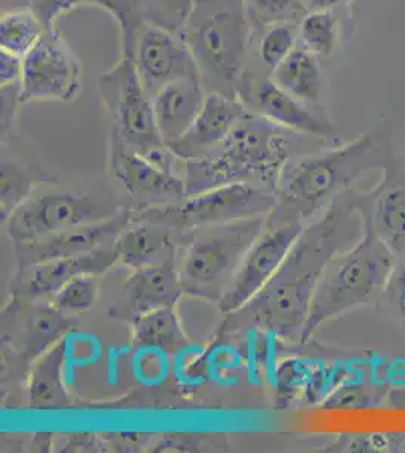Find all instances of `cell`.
Masks as SVG:
<instances>
[{
    "mask_svg": "<svg viewBox=\"0 0 405 453\" xmlns=\"http://www.w3.org/2000/svg\"><path fill=\"white\" fill-rule=\"evenodd\" d=\"M362 196L345 192L319 221L304 226L267 288L238 310L230 325L245 319L287 343H303L304 330L323 271L334 256L363 234Z\"/></svg>",
    "mask_w": 405,
    "mask_h": 453,
    "instance_id": "cell-1",
    "label": "cell"
},
{
    "mask_svg": "<svg viewBox=\"0 0 405 453\" xmlns=\"http://www.w3.org/2000/svg\"><path fill=\"white\" fill-rule=\"evenodd\" d=\"M390 160V145L381 132H364L347 144L289 160L278 179L269 224L308 221L348 192L364 173L385 168Z\"/></svg>",
    "mask_w": 405,
    "mask_h": 453,
    "instance_id": "cell-2",
    "label": "cell"
},
{
    "mask_svg": "<svg viewBox=\"0 0 405 453\" xmlns=\"http://www.w3.org/2000/svg\"><path fill=\"white\" fill-rule=\"evenodd\" d=\"M291 130L248 112L226 140L201 159L186 162V198L230 183H254L276 192L291 160Z\"/></svg>",
    "mask_w": 405,
    "mask_h": 453,
    "instance_id": "cell-3",
    "label": "cell"
},
{
    "mask_svg": "<svg viewBox=\"0 0 405 453\" xmlns=\"http://www.w3.org/2000/svg\"><path fill=\"white\" fill-rule=\"evenodd\" d=\"M396 263V254L375 233L364 215L363 234L359 241L334 256L323 271L313 296L303 343L325 322L378 301L389 288Z\"/></svg>",
    "mask_w": 405,
    "mask_h": 453,
    "instance_id": "cell-4",
    "label": "cell"
},
{
    "mask_svg": "<svg viewBox=\"0 0 405 453\" xmlns=\"http://www.w3.org/2000/svg\"><path fill=\"white\" fill-rule=\"evenodd\" d=\"M180 35L190 47L201 79L237 97L252 38L245 0H192Z\"/></svg>",
    "mask_w": 405,
    "mask_h": 453,
    "instance_id": "cell-5",
    "label": "cell"
},
{
    "mask_svg": "<svg viewBox=\"0 0 405 453\" xmlns=\"http://www.w3.org/2000/svg\"><path fill=\"white\" fill-rule=\"evenodd\" d=\"M265 221L267 217H257L197 228L180 262L183 292L218 304Z\"/></svg>",
    "mask_w": 405,
    "mask_h": 453,
    "instance_id": "cell-6",
    "label": "cell"
},
{
    "mask_svg": "<svg viewBox=\"0 0 405 453\" xmlns=\"http://www.w3.org/2000/svg\"><path fill=\"white\" fill-rule=\"evenodd\" d=\"M277 204L276 192L254 183H230L199 196H188L179 204L150 207L132 213L134 219L160 222L171 230H197L203 226L269 217Z\"/></svg>",
    "mask_w": 405,
    "mask_h": 453,
    "instance_id": "cell-7",
    "label": "cell"
},
{
    "mask_svg": "<svg viewBox=\"0 0 405 453\" xmlns=\"http://www.w3.org/2000/svg\"><path fill=\"white\" fill-rule=\"evenodd\" d=\"M98 91L111 113L113 136L143 156L167 145L154 119L152 96L144 87L134 58L123 53L98 79Z\"/></svg>",
    "mask_w": 405,
    "mask_h": 453,
    "instance_id": "cell-8",
    "label": "cell"
},
{
    "mask_svg": "<svg viewBox=\"0 0 405 453\" xmlns=\"http://www.w3.org/2000/svg\"><path fill=\"white\" fill-rule=\"evenodd\" d=\"M119 211L93 196L79 194H43L29 198L5 222L6 234L16 247L38 242L74 226L103 221Z\"/></svg>",
    "mask_w": 405,
    "mask_h": 453,
    "instance_id": "cell-9",
    "label": "cell"
},
{
    "mask_svg": "<svg viewBox=\"0 0 405 453\" xmlns=\"http://www.w3.org/2000/svg\"><path fill=\"white\" fill-rule=\"evenodd\" d=\"M81 81V62L58 29L51 27L23 58L21 102H70L79 93Z\"/></svg>",
    "mask_w": 405,
    "mask_h": 453,
    "instance_id": "cell-10",
    "label": "cell"
},
{
    "mask_svg": "<svg viewBox=\"0 0 405 453\" xmlns=\"http://www.w3.org/2000/svg\"><path fill=\"white\" fill-rule=\"evenodd\" d=\"M303 230L304 222L293 221L259 236L239 265L226 294L216 304L221 313H235L267 288Z\"/></svg>",
    "mask_w": 405,
    "mask_h": 453,
    "instance_id": "cell-11",
    "label": "cell"
},
{
    "mask_svg": "<svg viewBox=\"0 0 405 453\" xmlns=\"http://www.w3.org/2000/svg\"><path fill=\"white\" fill-rule=\"evenodd\" d=\"M134 59L150 96L179 79H201L199 65L182 35L156 25H144L139 29Z\"/></svg>",
    "mask_w": 405,
    "mask_h": 453,
    "instance_id": "cell-12",
    "label": "cell"
},
{
    "mask_svg": "<svg viewBox=\"0 0 405 453\" xmlns=\"http://www.w3.org/2000/svg\"><path fill=\"white\" fill-rule=\"evenodd\" d=\"M111 171L124 191L136 200L162 203L186 198L185 179H180L175 173L160 170L113 134Z\"/></svg>",
    "mask_w": 405,
    "mask_h": 453,
    "instance_id": "cell-13",
    "label": "cell"
},
{
    "mask_svg": "<svg viewBox=\"0 0 405 453\" xmlns=\"http://www.w3.org/2000/svg\"><path fill=\"white\" fill-rule=\"evenodd\" d=\"M380 185L362 196V207L375 233L405 257V160H390Z\"/></svg>",
    "mask_w": 405,
    "mask_h": 453,
    "instance_id": "cell-14",
    "label": "cell"
},
{
    "mask_svg": "<svg viewBox=\"0 0 405 453\" xmlns=\"http://www.w3.org/2000/svg\"><path fill=\"white\" fill-rule=\"evenodd\" d=\"M245 112V106L237 97L222 93L207 94L190 129L168 147L179 159L186 162L201 159L226 140Z\"/></svg>",
    "mask_w": 405,
    "mask_h": 453,
    "instance_id": "cell-15",
    "label": "cell"
},
{
    "mask_svg": "<svg viewBox=\"0 0 405 453\" xmlns=\"http://www.w3.org/2000/svg\"><path fill=\"white\" fill-rule=\"evenodd\" d=\"M130 222H132L130 211H119L117 215L108 219L74 226L66 232L42 239L38 242L16 247L20 258V266L25 268V266L46 262L51 258L94 251L97 248H102V243L106 242L109 237L119 236Z\"/></svg>",
    "mask_w": 405,
    "mask_h": 453,
    "instance_id": "cell-16",
    "label": "cell"
},
{
    "mask_svg": "<svg viewBox=\"0 0 405 453\" xmlns=\"http://www.w3.org/2000/svg\"><path fill=\"white\" fill-rule=\"evenodd\" d=\"M119 263L113 248H97L94 251L25 266L23 290L32 299L51 298L68 281L81 275H102Z\"/></svg>",
    "mask_w": 405,
    "mask_h": 453,
    "instance_id": "cell-17",
    "label": "cell"
},
{
    "mask_svg": "<svg viewBox=\"0 0 405 453\" xmlns=\"http://www.w3.org/2000/svg\"><path fill=\"white\" fill-rule=\"evenodd\" d=\"M242 96H245L242 104L248 112L261 115L291 132L304 134H331L333 132L327 119L310 112L301 100L286 93L272 79L263 81Z\"/></svg>",
    "mask_w": 405,
    "mask_h": 453,
    "instance_id": "cell-18",
    "label": "cell"
},
{
    "mask_svg": "<svg viewBox=\"0 0 405 453\" xmlns=\"http://www.w3.org/2000/svg\"><path fill=\"white\" fill-rule=\"evenodd\" d=\"M200 78H183L167 83L152 96L154 119L165 144L180 140L205 104Z\"/></svg>",
    "mask_w": 405,
    "mask_h": 453,
    "instance_id": "cell-19",
    "label": "cell"
},
{
    "mask_svg": "<svg viewBox=\"0 0 405 453\" xmlns=\"http://www.w3.org/2000/svg\"><path fill=\"white\" fill-rule=\"evenodd\" d=\"M183 294L175 254L162 262L136 269L126 283L129 307L135 316L152 310L175 307Z\"/></svg>",
    "mask_w": 405,
    "mask_h": 453,
    "instance_id": "cell-20",
    "label": "cell"
},
{
    "mask_svg": "<svg viewBox=\"0 0 405 453\" xmlns=\"http://www.w3.org/2000/svg\"><path fill=\"white\" fill-rule=\"evenodd\" d=\"M83 5L98 6L113 16L121 32L123 53L134 58L136 36L145 21L144 0H31L32 10L46 29L55 27V21L62 14Z\"/></svg>",
    "mask_w": 405,
    "mask_h": 453,
    "instance_id": "cell-21",
    "label": "cell"
},
{
    "mask_svg": "<svg viewBox=\"0 0 405 453\" xmlns=\"http://www.w3.org/2000/svg\"><path fill=\"white\" fill-rule=\"evenodd\" d=\"M173 232L175 230L160 222L134 219L115 237L113 251L119 263L136 271L165 260H160V254L165 251H175L171 242Z\"/></svg>",
    "mask_w": 405,
    "mask_h": 453,
    "instance_id": "cell-22",
    "label": "cell"
},
{
    "mask_svg": "<svg viewBox=\"0 0 405 453\" xmlns=\"http://www.w3.org/2000/svg\"><path fill=\"white\" fill-rule=\"evenodd\" d=\"M67 350L64 340L51 346L36 358L27 382L29 405L35 410H61L70 405V395L66 388Z\"/></svg>",
    "mask_w": 405,
    "mask_h": 453,
    "instance_id": "cell-23",
    "label": "cell"
},
{
    "mask_svg": "<svg viewBox=\"0 0 405 453\" xmlns=\"http://www.w3.org/2000/svg\"><path fill=\"white\" fill-rule=\"evenodd\" d=\"M272 81L303 104H318L323 94V72L318 57L303 47H295V50L274 68Z\"/></svg>",
    "mask_w": 405,
    "mask_h": 453,
    "instance_id": "cell-24",
    "label": "cell"
},
{
    "mask_svg": "<svg viewBox=\"0 0 405 453\" xmlns=\"http://www.w3.org/2000/svg\"><path fill=\"white\" fill-rule=\"evenodd\" d=\"M132 343L138 349L154 348L165 352H175L188 346V337L182 328L175 307H165L135 316Z\"/></svg>",
    "mask_w": 405,
    "mask_h": 453,
    "instance_id": "cell-25",
    "label": "cell"
},
{
    "mask_svg": "<svg viewBox=\"0 0 405 453\" xmlns=\"http://www.w3.org/2000/svg\"><path fill=\"white\" fill-rule=\"evenodd\" d=\"M73 326L70 316L55 309L53 305H40L32 311L26 328L25 354L27 358L36 360L51 346L64 339Z\"/></svg>",
    "mask_w": 405,
    "mask_h": 453,
    "instance_id": "cell-26",
    "label": "cell"
},
{
    "mask_svg": "<svg viewBox=\"0 0 405 453\" xmlns=\"http://www.w3.org/2000/svg\"><path fill=\"white\" fill-rule=\"evenodd\" d=\"M46 27L31 6L4 11L0 19V46L2 50L25 58L40 42Z\"/></svg>",
    "mask_w": 405,
    "mask_h": 453,
    "instance_id": "cell-27",
    "label": "cell"
},
{
    "mask_svg": "<svg viewBox=\"0 0 405 453\" xmlns=\"http://www.w3.org/2000/svg\"><path fill=\"white\" fill-rule=\"evenodd\" d=\"M389 390V387L354 381L348 378L321 403V408L330 411H360L378 408L387 401Z\"/></svg>",
    "mask_w": 405,
    "mask_h": 453,
    "instance_id": "cell-28",
    "label": "cell"
},
{
    "mask_svg": "<svg viewBox=\"0 0 405 453\" xmlns=\"http://www.w3.org/2000/svg\"><path fill=\"white\" fill-rule=\"evenodd\" d=\"M338 40V19L333 10H310L298 27V42L316 57H329Z\"/></svg>",
    "mask_w": 405,
    "mask_h": 453,
    "instance_id": "cell-29",
    "label": "cell"
},
{
    "mask_svg": "<svg viewBox=\"0 0 405 453\" xmlns=\"http://www.w3.org/2000/svg\"><path fill=\"white\" fill-rule=\"evenodd\" d=\"M40 177L14 160H2V221L6 222L19 207L29 200Z\"/></svg>",
    "mask_w": 405,
    "mask_h": 453,
    "instance_id": "cell-30",
    "label": "cell"
},
{
    "mask_svg": "<svg viewBox=\"0 0 405 453\" xmlns=\"http://www.w3.org/2000/svg\"><path fill=\"white\" fill-rule=\"evenodd\" d=\"M331 453H405V433L340 434L325 444Z\"/></svg>",
    "mask_w": 405,
    "mask_h": 453,
    "instance_id": "cell-31",
    "label": "cell"
},
{
    "mask_svg": "<svg viewBox=\"0 0 405 453\" xmlns=\"http://www.w3.org/2000/svg\"><path fill=\"white\" fill-rule=\"evenodd\" d=\"M316 360L291 357L280 361L274 372V386H276V402L278 408H284L292 399L303 393L310 381Z\"/></svg>",
    "mask_w": 405,
    "mask_h": 453,
    "instance_id": "cell-32",
    "label": "cell"
},
{
    "mask_svg": "<svg viewBox=\"0 0 405 453\" xmlns=\"http://www.w3.org/2000/svg\"><path fill=\"white\" fill-rule=\"evenodd\" d=\"M98 275H81L68 281L64 288L53 295L51 304L68 316L82 314L93 309L98 298Z\"/></svg>",
    "mask_w": 405,
    "mask_h": 453,
    "instance_id": "cell-33",
    "label": "cell"
},
{
    "mask_svg": "<svg viewBox=\"0 0 405 453\" xmlns=\"http://www.w3.org/2000/svg\"><path fill=\"white\" fill-rule=\"evenodd\" d=\"M298 42V27L291 21H278L269 27L261 42V59L267 67L280 65L295 50Z\"/></svg>",
    "mask_w": 405,
    "mask_h": 453,
    "instance_id": "cell-34",
    "label": "cell"
},
{
    "mask_svg": "<svg viewBox=\"0 0 405 453\" xmlns=\"http://www.w3.org/2000/svg\"><path fill=\"white\" fill-rule=\"evenodd\" d=\"M348 378L349 372L344 363L339 361L333 365H327L323 361H318L303 392L304 402L308 405L321 407V403Z\"/></svg>",
    "mask_w": 405,
    "mask_h": 453,
    "instance_id": "cell-35",
    "label": "cell"
},
{
    "mask_svg": "<svg viewBox=\"0 0 405 453\" xmlns=\"http://www.w3.org/2000/svg\"><path fill=\"white\" fill-rule=\"evenodd\" d=\"M207 446V437L203 434H165L154 440L150 452H200Z\"/></svg>",
    "mask_w": 405,
    "mask_h": 453,
    "instance_id": "cell-36",
    "label": "cell"
},
{
    "mask_svg": "<svg viewBox=\"0 0 405 453\" xmlns=\"http://www.w3.org/2000/svg\"><path fill=\"white\" fill-rule=\"evenodd\" d=\"M102 435L109 450L117 452H139L150 448L154 441L153 434L147 433H109Z\"/></svg>",
    "mask_w": 405,
    "mask_h": 453,
    "instance_id": "cell-37",
    "label": "cell"
},
{
    "mask_svg": "<svg viewBox=\"0 0 405 453\" xmlns=\"http://www.w3.org/2000/svg\"><path fill=\"white\" fill-rule=\"evenodd\" d=\"M61 452H106L108 444L97 434H68L62 441Z\"/></svg>",
    "mask_w": 405,
    "mask_h": 453,
    "instance_id": "cell-38",
    "label": "cell"
},
{
    "mask_svg": "<svg viewBox=\"0 0 405 453\" xmlns=\"http://www.w3.org/2000/svg\"><path fill=\"white\" fill-rule=\"evenodd\" d=\"M21 102L20 83L2 87V134L10 132L17 117V108Z\"/></svg>",
    "mask_w": 405,
    "mask_h": 453,
    "instance_id": "cell-39",
    "label": "cell"
},
{
    "mask_svg": "<svg viewBox=\"0 0 405 453\" xmlns=\"http://www.w3.org/2000/svg\"><path fill=\"white\" fill-rule=\"evenodd\" d=\"M386 294H389L390 299L393 301L398 314H400L401 324L405 330V257L396 263L395 271L392 273L389 288L386 290Z\"/></svg>",
    "mask_w": 405,
    "mask_h": 453,
    "instance_id": "cell-40",
    "label": "cell"
},
{
    "mask_svg": "<svg viewBox=\"0 0 405 453\" xmlns=\"http://www.w3.org/2000/svg\"><path fill=\"white\" fill-rule=\"evenodd\" d=\"M23 74V58L14 53L0 52V82L2 87L20 83Z\"/></svg>",
    "mask_w": 405,
    "mask_h": 453,
    "instance_id": "cell-41",
    "label": "cell"
},
{
    "mask_svg": "<svg viewBox=\"0 0 405 453\" xmlns=\"http://www.w3.org/2000/svg\"><path fill=\"white\" fill-rule=\"evenodd\" d=\"M257 10L269 17H280L289 11L297 10L300 0H253Z\"/></svg>",
    "mask_w": 405,
    "mask_h": 453,
    "instance_id": "cell-42",
    "label": "cell"
},
{
    "mask_svg": "<svg viewBox=\"0 0 405 453\" xmlns=\"http://www.w3.org/2000/svg\"><path fill=\"white\" fill-rule=\"evenodd\" d=\"M162 10L167 11L175 19V29H182L186 17L190 14L192 0H158Z\"/></svg>",
    "mask_w": 405,
    "mask_h": 453,
    "instance_id": "cell-43",
    "label": "cell"
},
{
    "mask_svg": "<svg viewBox=\"0 0 405 453\" xmlns=\"http://www.w3.org/2000/svg\"><path fill=\"white\" fill-rule=\"evenodd\" d=\"M351 0H312L308 4V10H333L336 6L348 4Z\"/></svg>",
    "mask_w": 405,
    "mask_h": 453,
    "instance_id": "cell-44",
    "label": "cell"
},
{
    "mask_svg": "<svg viewBox=\"0 0 405 453\" xmlns=\"http://www.w3.org/2000/svg\"><path fill=\"white\" fill-rule=\"evenodd\" d=\"M31 6V0H2V10L10 11Z\"/></svg>",
    "mask_w": 405,
    "mask_h": 453,
    "instance_id": "cell-45",
    "label": "cell"
},
{
    "mask_svg": "<svg viewBox=\"0 0 405 453\" xmlns=\"http://www.w3.org/2000/svg\"><path fill=\"white\" fill-rule=\"evenodd\" d=\"M300 2H308V4H310V2H312V0H300Z\"/></svg>",
    "mask_w": 405,
    "mask_h": 453,
    "instance_id": "cell-46",
    "label": "cell"
}]
</instances>
